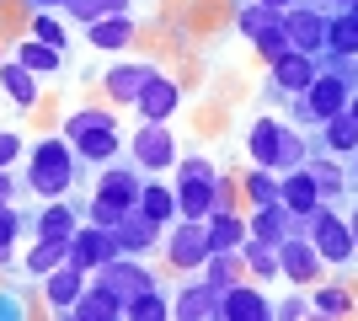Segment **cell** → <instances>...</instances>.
I'll use <instances>...</instances> for the list:
<instances>
[{"label":"cell","instance_id":"obj_1","mask_svg":"<svg viewBox=\"0 0 358 321\" xmlns=\"http://www.w3.org/2000/svg\"><path fill=\"white\" fill-rule=\"evenodd\" d=\"M80 155H75V145L64 134H43L27 145V177L22 183L38 193V199H70L75 183H80Z\"/></svg>","mask_w":358,"mask_h":321},{"label":"cell","instance_id":"obj_2","mask_svg":"<svg viewBox=\"0 0 358 321\" xmlns=\"http://www.w3.org/2000/svg\"><path fill=\"white\" fill-rule=\"evenodd\" d=\"M59 134L75 145V155H80L86 166H107V161H118V150H123V129H118V113H113V107H75Z\"/></svg>","mask_w":358,"mask_h":321},{"label":"cell","instance_id":"obj_3","mask_svg":"<svg viewBox=\"0 0 358 321\" xmlns=\"http://www.w3.org/2000/svg\"><path fill=\"white\" fill-rule=\"evenodd\" d=\"M139 187H145V171H139V166H96V187H91V220L113 230L123 214L139 204Z\"/></svg>","mask_w":358,"mask_h":321},{"label":"cell","instance_id":"obj_4","mask_svg":"<svg viewBox=\"0 0 358 321\" xmlns=\"http://www.w3.org/2000/svg\"><path fill=\"white\" fill-rule=\"evenodd\" d=\"M161 252H166V262L177 268V273H198L203 268V257H209L214 246H209V225L203 220H171L166 225V236H161Z\"/></svg>","mask_w":358,"mask_h":321},{"label":"cell","instance_id":"obj_5","mask_svg":"<svg viewBox=\"0 0 358 321\" xmlns=\"http://www.w3.org/2000/svg\"><path fill=\"white\" fill-rule=\"evenodd\" d=\"M305 236L315 241V252L327 262H353V230H348V220L331 204H315L310 214H305Z\"/></svg>","mask_w":358,"mask_h":321},{"label":"cell","instance_id":"obj_6","mask_svg":"<svg viewBox=\"0 0 358 321\" xmlns=\"http://www.w3.org/2000/svg\"><path fill=\"white\" fill-rule=\"evenodd\" d=\"M86 284H91V273H80V268H75V262L64 257L59 268H48V273L38 278V300H43V311H48V316H70Z\"/></svg>","mask_w":358,"mask_h":321},{"label":"cell","instance_id":"obj_7","mask_svg":"<svg viewBox=\"0 0 358 321\" xmlns=\"http://www.w3.org/2000/svg\"><path fill=\"white\" fill-rule=\"evenodd\" d=\"M118 257V236L107 225H96V220H80L75 225V236H70V262L80 268V273H96L102 262H113Z\"/></svg>","mask_w":358,"mask_h":321},{"label":"cell","instance_id":"obj_8","mask_svg":"<svg viewBox=\"0 0 358 321\" xmlns=\"http://www.w3.org/2000/svg\"><path fill=\"white\" fill-rule=\"evenodd\" d=\"M129 155H134L139 171H166L177 166V139H171L166 123H139L134 139H129Z\"/></svg>","mask_w":358,"mask_h":321},{"label":"cell","instance_id":"obj_9","mask_svg":"<svg viewBox=\"0 0 358 321\" xmlns=\"http://www.w3.org/2000/svg\"><path fill=\"white\" fill-rule=\"evenodd\" d=\"M91 284H102V290H113L123 300V306H129V300H134L139 290H150V284H155V273H150L145 268V257H113V262H102V268H96V273H91Z\"/></svg>","mask_w":358,"mask_h":321},{"label":"cell","instance_id":"obj_10","mask_svg":"<svg viewBox=\"0 0 358 321\" xmlns=\"http://www.w3.org/2000/svg\"><path fill=\"white\" fill-rule=\"evenodd\" d=\"M278 268H284L289 278H294L299 290H310L315 278H321V268H327V257L315 252L310 236H299V230H289L284 241H278Z\"/></svg>","mask_w":358,"mask_h":321},{"label":"cell","instance_id":"obj_11","mask_svg":"<svg viewBox=\"0 0 358 321\" xmlns=\"http://www.w3.org/2000/svg\"><path fill=\"white\" fill-rule=\"evenodd\" d=\"M161 64H150V59H118V64H107L102 70V92L113 107H134V97L145 92V80L155 76Z\"/></svg>","mask_w":358,"mask_h":321},{"label":"cell","instance_id":"obj_12","mask_svg":"<svg viewBox=\"0 0 358 321\" xmlns=\"http://www.w3.org/2000/svg\"><path fill=\"white\" fill-rule=\"evenodd\" d=\"M113 236H118V252H123V257H145V252L161 246L166 225H161V220H150L145 209H129L118 225H113Z\"/></svg>","mask_w":358,"mask_h":321},{"label":"cell","instance_id":"obj_13","mask_svg":"<svg viewBox=\"0 0 358 321\" xmlns=\"http://www.w3.org/2000/svg\"><path fill=\"white\" fill-rule=\"evenodd\" d=\"M134 38H139V22L129 11H113V16L86 22V43L96 48V54H123V48H134Z\"/></svg>","mask_w":358,"mask_h":321},{"label":"cell","instance_id":"obj_14","mask_svg":"<svg viewBox=\"0 0 358 321\" xmlns=\"http://www.w3.org/2000/svg\"><path fill=\"white\" fill-rule=\"evenodd\" d=\"M220 294L224 284H214V278H193V284H182L177 300H171V316H193V321H220Z\"/></svg>","mask_w":358,"mask_h":321},{"label":"cell","instance_id":"obj_15","mask_svg":"<svg viewBox=\"0 0 358 321\" xmlns=\"http://www.w3.org/2000/svg\"><path fill=\"white\" fill-rule=\"evenodd\" d=\"M177 102H182V86L155 70V76L145 80V92L134 97V113H139V123H166L171 113H177Z\"/></svg>","mask_w":358,"mask_h":321},{"label":"cell","instance_id":"obj_16","mask_svg":"<svg viewBox=\"0 0 358 321\" xmlns=\"http://www.w3.org/2000/svg\"><path fill=\"white\" fill-rule=\"evenodd\" d=\"M327 16L315 11V6H289L284 11V32H289V43L299 48V54H321L327 48Z\"/></svg>","mask_w":358,"mask_h":321},{"label":"cell","instance_id":"obj_17","mask_svg":"<svg viewBox=\"0 0 358 321\" xmlns=\"http://www.w3.org/2000/svg\"><path fill=\"white\" fill-rule=\"evenodd\" d=\"M273 316V300L262 290H252V284H224L220 294V321H268Z\"/></svg>","mask_w":358,"mask_h":321},{"label":"cell","instance_id":"obj_18","mask_svg":"<svg viewBox=\"0 0 358 321\" xmlns=\"http://www.w3.org/2000/svg\"><path fill=\"white\" fill-rule=\"evenodd\" d=\"M0 97H6L11 107H22V113H32V107L43 102V92H38V76H32V70L16 59V54H6V59H0Z\"/></svg>","mask_w":358,"mask_h":321},{"label":"cell","instance_id":"obj_19","mask_svg":"<svg viewBox=\"0 0 358 321\" xmlns=\"http://www.w3.org/2000/svg\"><path fill=\"white\" fill-rule=\"evenodd\" d=\"M75 225H80V204L70 199H43V209L32 214V236H48V241H70Z\"/></svg>","mask_w":358,"mask_h":321},{"label":"cell","instance_id":"obj_20","mask_svg":"<svg viewBox=\"0 0 358 321\" xmlns=\"http://www.w3.org/2000/svg\"><path fill=\"white\" fill-rule=\"evenodd\" d=\"M177 214L182 220H209L214 214V171H203V177L177 171Z\"/></svg>","mask_w":358,"mask_h":321},{"label":"cell","instance_id":"obj_21","mask_svg":"<svg viewBox=\"0 0 358 321\" xmlns=\"http://www.w3.org/2000/svg\"><path fill=\"white\" fill-rule=\"evenodd\" d=\"M321 76L315 70V54H299V48H289L284 59H273V86L278 92H289V97H299V92H310V80Z\"/></svg>","mask_w":358,"mask_h":321},{"label":"cell","instance_id":"obj_22","mask_svg":"<svg viewBox=\"0 0 358 321\" xmlns=\"http://www.w3.org/2000/svg\"><path fill=\"white\" fill-rule=\"evenodd\" d=\"M348 76H315L310 80V92H305V102H310V113H315V123H327L331 113H343L348 107Z\"/></svg>","mask_w":358,"mask_h":321},{"label":"cell","instance_id":"obj_23","mask_svg":"<svg viewBox=\"0 0 358 321\" xmlns=\"http://www.w3.org/2000/svg\"><path fill=\"white\" fill-rule=\"evenodd\" d=\"M203 225H209V246H214V252H241V241L252 236V225H246V214H241V209H214Z\"/></svg>","mask_w":358,"mask_h":321},{"label":"cell","instance_id":"obj_24","mask_svg":"<svg viewBox=\"0 0 358 321\" xmlns=\"http://www.w3.org/2000/svg\"><path fill=\"white\" fill-rule=\"evenodd\" d=\"M32 230V214L22 204H0V268L11 273L16 268V241Z\"/></svg>","mask_w":358,"mask_h":321},{"label":"cell","instance_id":"obj_25","mask_svg":"<svg viewBox=\"0 0 358 321\" xmlns=\"http://www.w3.org/2000/svg\"><path fill=\"white\" fill-rule=\"evenodd\" d=\"M278 193H284V204L294 214H310L315 204H327V199H321V187H315V177H310V166L284 171V177H278Z\"/></svg>","mask_w":358,"mask_h":321},{"label":"cell","instance_id":"obj_26","mask_svg":"<svg viewBox=\"0 0 358 321\" xmlns=\"http://www.w3.org/2000/svg\"><path fill=\"white\" fill-rule=\"evenodd\" d=\"M16 59L27 64L32 76H59V64H64V48H54V43H43V38H16V48H11Z\"/></svg>","mask_w":358,"mask_h":321},{"label":"cell","instance_id":"obj_27","mask_svg":"<svg viewBox=\"0 0 358 321\" xmlns=\"http://www.w3.org/2000/svg\"><path fill=\"white\" fill-rule=\"evenodd\" d=\"M70 316H75V321H113V316H123V300H118L113 290H102V284H86Z\"/></svg>","mask_w":358,"mask_h":321},{"label":"cell","instance_id":"obj_28","mask_svg":"<svg viewBox=\"0 0 358 321\" xmlns=\"http://www.w3.org/2000/svg\"><path fill=\"white\" fill-rule=\"evenodd\" d=\"M70 257V241H48V236H32V246H22V273L43 278L48 268H59Z\"/></svg>","mask_w":358,"mask_h":321},{"label":"cell","instance_id":"obj_29","mask_svg":"<svg viewBox=\"0 0 358 321\" xmlns=\"http://www.w3.org/2000/svg\"><path fill=\"white\" fill-rule=\"evenodd\" d=\"M241 262H246V273L262 278V284H273V278L284 273V268H278V246L262 241V236H246V241H241Z\"/></svg>","mask_w":358,"mask_h":321},{"label":"cell","instance_id":"obj_30","mask_svg":"<svg viewBox=\"0 0 358 321\" xmlns=\"http://www.w3.org/2000/svg\"><path fill=\"white\" fill-rule=\"evenodd\" d=\"M278 134H284V123H278V118H257L252 123L246 145H252V161H257V166H273V171H278Z\"/></svg>","mask_w":358,"mask_h":321},{"label":"cell","instance_id":"obj_31","mask_svg":"<svg viewBox=\"0 0 358 321\" xmlns=\"http://www.w3.org/2000/svg\"><path fill=\"white\" fill-rule=\"evenodd\" d=\"M134 209H145L150 220L171 225V220H177V187H166V183H150V177H145V187H139V204H134Z\"/></svg>","mask_w":358,"mask_h":321},{"label":"cell","instance_id":"obj_32","mask_svg":"<svg viewBox=\"0 0 358 321\" xmlns=\"http://www.w3.org/2000/svg\"><path fill=\"white\" fill-rule=\"evenodd\" d=\"M236 27L246 32V38H262V32L284 27V11H278V6H268V0H252V6H241Z\"/></svg>","mask_w":358,"mask_h":321},{"label":"cell","instance_id":"obj_33","mask_svg":"<svg viewBox=\"0 0 358 321\" xmlns=\"http://www.w3.org/2000/svg\"><path fill=\"white\" fill-rule=\"evenodd\" d=\"M123 316H134V321H161L171 316V300L161 294V284H150V290H139L129 306H123Z\"/></svg>","mask_w":358,"mask_h":321},{"label":"cell","instance_id":"obj_34","mask_svg":"<svg viewBox=\"0 0 358 321\" xmlns=\"http://www.w3.org/2000/svg\"><path fill=\"white\" fill-rule=\"evenodd\" d=\"M27 32H32V38H43V43H54V48H64V43H70L64 11H32V16H27Z\"/></svg>","mask_w":358,"mask_h":321},{"label":"cell","instance_id":"obj_35","mask_svg":"<svg viewBox=\"0 0 358 321\" xmlns=\"http://www.w3.org/2000/svg\"><path fill=\"white\" fill-rule=\"evenodd\" d=\"M327 150H343V155H348V150H358V118L348 113V107L327 118Z\"/></svg>","mask_w":358,"mask_h":321},{"label":"cell","instance_id":"obj_36","mask_svg":"<svg viewBox=\"0 0 358 321\" xmlns=\"http://www.w3.org/2000/svg\"><path fill=\"white\" fill-rule=\"evenodd\" d=\"M241 193L252 204H278L284 193H278V177H273V166H257V171H246L241 177Z\"/></svg>","mask_w":358,"mask_h":321},{"label":"cell","instance_id":"obj_37","mask_svg":"<svg viewBox=\"0 0 358 321\" xmlns=\"http://www.w3.org/2000/svg\"><path fill=\"white\" fill-rule=\"evenodd\" d=\"M327 48H337V54H358V11H353V6L327 27Z\"/></svg>","mask_w":358,"mask_h":321},{"label":"cell","instance_id":"obj_38","mask_svg":"<svg viewBox=\"0 0 358 321\" xmlns=\"http://www.w3.org/2000/svg\"><path fill=\"white\" fill-rule=\"evenodd\" d=\"M241 268H246V262H241V252H209L198 273H203V278H214V284H236V278H241Z\"/></svg>","mask_w":358,"mask_h":321},{"label":"cell","instance_id":"obj_39","mask_svg":"<svg viewBox=\"0 0 358 321\" xmlns=\"http://www.w3.org/2000/svg\"><path fill=\"white\" fill-rule=\"evenodd\" d=\"M129 6H134V0H70V6H64V16H70V22H80V27H86V22H96V16L129 11Z\"/></svg>","mask_w":358,"mask_h":321},{"label":"cell","instance_id":"obj_40","mask_svg":"<svg viewBox=\"0 0 358 321\" xmlns=\"http://www.w3.org/2000/svg\"><path fill=\"white\" fill-rule=\"evenodd\" d=\"M310 300H315V311H327V316H348V311H353V294H348L343 284H315Z\"/></svg>","mask_w":358,"mask_h":321},{"label":"cell","instance_id":"obj_41","mask_svg":"<svg viewBox=\"0 0 358 321\" xmlns=\"http://www.w3.org/2000/svg\"><path fill=\"white\" fill-rule=\"evenodd\" d=\"M305 161H310L305 139H299L294 129H284V134H278V171H294V166H305Z\"/></svg>","mask_w":358,"mask_h":321},{"label":"cell","instance_id":"obj_42","mask_svg":"<svg viewBox=\"0 0 358 321\" xmlns=\"http://www.w3.org/2000/svg\"><path fill=\"white\" fill-rule=\"evenodd\" d=\"M16 161H27V139L22 129H0V171H16Z\"/></svg>","mask_w":358,"mask_h":321},{"label":"cell","instance_id":"obj_43","mask_svg":"<svg viewBox=\"0 0 358 321\" xmlns=\"http://www.w3.org/2000/svg\"><path fill=\"white\" fill-rule=\"evenodd\" d=\"M310 177H315V187H321V199H337V193H343V171H337V166H331V161H315V166H310Z\"/></svg>","mask_w":358,"mask_h":321},{"label":"cell","instance_id":"obj_44","mask_svg":"<svg viewBox=\"0 0 358 321\" xmlns=\"http://www.w3.org/2000/svg\"><path fill=\"white\" fill-rule=\"evenodd\" d=\"M252 43H257V54H262V59H284V54H289V48H294V43H289V32L284 27H273V32H262V38H252Z\"/></svg>","mask_w":358,"mask_h":321},{"label":"cell","instance_id":"obj_45","mask_svg":"<svg viewBox=\"0 0 358 321\" xmlns=\"http://www.w3.org/2000/svg\"><path fill=\"white\" fill-rule=\"evenodd\" d=\"M27 300H22V290H11V284H0V321H22L27 316Z\"/></svg>","mask_w":358,"mask_h":321},{"label":"cell","instance_id":"obj_46","mask_svg":"<svg viewBox=\"0 0 358 321\" xmlns=\"http://www.w3.org/2000/svg\"><path fill=\"white\" fill-rule=\"evenodd\" d=\"M241 199V177H214V209H236Z\"/></svg>","mask_w":358,"mask_h":321},{"label":"cell","instance_id":"obj_47","mask_svg":"<svg viewBox=\"0 0 358 321\" xmlns=\"http://www.w3.org/2000/svg\"><path fill=\"white\" fill-rule=\"evenodd\" d=\"M310 311H315L310 294H289V300H278V306H273V316H289V321H294V316H310Z\"/></svg>","mask_w":358,"mask_h":321},{"label":"cell","instance_id":"obj_48","mask_svg":"<svg viewBox=\"0 0 358 321\" xmlns=\"http://www.w3.org/2000/svg\"><path fill=\"white\" fill-rule=\"evenodd\" d=\"M177 171H182V177H203V171H214V166L203 161V155H187V161H182Z\"/></svg>","mask_w":358,"mask_h":321},{"label":"cell","instance_id":"obj_49","mask_svg":"<svg viewBox=\"0 0 358 321\" xmlns=\"http://www.w3.org/2000/svg\"><path fill=\"white\" fill-rule=\"evenodd\" d=\"M16 187H22L16 171H0V204H16Z\"/></svg>","mask_w":358,"mask_h":321},{"label":"cell","instance_id":"obj_50","mask_svg":"<svg viewBox=\"0 0 358 321\" xmlns=\"http://www.w3.org/2000/svg\"><path fill=\"white\" fill-rule=\"evenodd\" d=\"M22 6H27V11H64L70 0H22Z\"/></svg>","mask_w":358,"mask_h":321},{"label":"cell","instance_id":"obj_51","mask_svg":"<svg viewBox=\"0 0 358 321\" xmlns=\"http://www.w3.org/2000/svg\"><path fill=\"white\" fill-rule=\"evenodd\" d=\"M348 230H353V246H358V209L348 214Z\"/></svg>","mask_w":358,"mask_h":321},{"label":"cell","instance_id":"obj_52","mask_svg":"<svg viewBox=\"0 0 358 321\" xmlns=\"http://www.w3.org/2000/svg\"><path fill=\"white\" fill-rule=\"evenodd\" d=\"M268 6H278V11H289V6H294V0H268Z\"/></svg>","mask_w":358,"mask_h":321},{"label":"cell","instance_id":"obj_53","mask_svg":"<svg viewBox=\"0 0 358 321\" xmlns=\"http://www.w3.org/2000/svg\"><path fill=\"white\" fill-rule=\"evenodd\" d=\"M348 113H353V118H358V97H348Z\"/></svg>","mask_w":358,"mask_h":321},{"label":"cell","instance_id":"obj_54","mask_svg":"<svg viewBox=\"0 0 358 321\" xmlns=\"http://www.w3.org/2000/svg\"><path fill=\"white\" fill-rule=\"evenodd\" d=\"M337 6H353V0H337Z\"/></svg>","mask_w":358,"mask_h":321},{"label":"cell","instance_id":"obj_55","mask_svg":"<svg viewBox=\"0 0 358 321\" xmlns=\"http://www.w3.org/2000/svg\"><path fill=\"white\" fill-rule=\"evenodd\" d=\"M0 59H6V43H0Z\"/></svg>","mask_w":358,"mask_h":321},{"label":"cell","instance_id":"obj_56","mask_svg":"<svg viewBox=\"0 0 358 321\" xmlns=\"http://www.w3.org/2000/svg\"><path fill=\"white\" fill-rule=\"evenodd\" d=\"M0 16H6V0H0Z\"/></svg>","mask_w":358,"mask_h":321},{"label":"cell","instance_id":"obj_57","mask_svg":"<svg viewBox=\"0 0 358 321\" xmlns=\"http://www.w3.org/2000/svg\"><path fill=\"white\" fill-rule=\"evenodd\" d=\"M353 11H358V0H353Z\"/></svg>","mask_w":358,"mask_h":321},{"label":"cell","instance_id":"obj_58","mask_svg":"<svg viewBox=\"0 0 358 321\" xmlns=\"http://www.w3.org/2000/svg\"><path fill=\"white\" fill-rule=\"evenodd\" d=\"M353 171H358V166H353Z\"/></svg>","mask_w":358,"mask_h":321}]
</instances>
